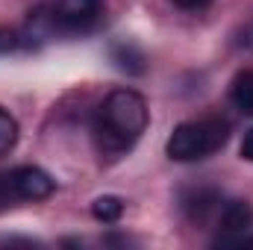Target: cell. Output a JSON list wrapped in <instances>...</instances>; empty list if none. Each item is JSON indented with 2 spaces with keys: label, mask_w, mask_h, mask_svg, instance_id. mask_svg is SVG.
<instances>
[{
  "label": "cell",
  "mask_w": 253,
  "mask_h": 250,
  "mask_svg": "<svg viewBox=\"0 0 253 250\" xmlns=\"http://www.w3.org/2000/svg\"><path fill=\"white\" fill-rule=\"evenodd\" d=\"M15 144H18V121L0 106V156L12 153Z\"/></svg>",
  "instance_id": "cell-9"
},
{
  "label": "cell",
  "mask_w": 253,
  "mask_h": 250,
  "mask_svg": "<svg viewBox=\"0 0 253 250\" xmlns=\"http://www.w3.org/2000/svg\"><path fill=\"white\" fill-rule=\"evenodd\" d=\"M18 200H15V194H12V188H9V180H6V174H0V212H6V209H12Z\"/></svg>",
  "instance_id": "cell-10"
},
{
  "label": "cell",
  "mask_w": 253,
  "mask_h": 250,
  "mask_svg": "<svg viewBox=\"0 0 253 250\" xmlns=\"http://www.w3.org/2000/svg\"><path fill=\"white\" fill-rule=\"evenodd\" d=\"M47 9L56 30H88L103 15V0H53Z\"/></svg>",
  "instance_id": "cell-4"
},
{
  "label": "cell",
  "mask_w": 253,
  "mask_h": 250,
  "mask_svg": "<svg viewBox=\"0 0 253 250\" xmlns=\"http://www.w3.org/2000/svg\"><path fill=\"white\" fill-rule=\"evenodd\" d=\"M242 159L245 162H253V126L245 132V138H242Z\"/></svg>",
  "instance_id": "cell-13"
},
{
  "label": "cell",
  "mask_w": 253,
  "mask_h": 250,
  "mask_svg": "<svg viewBox=\"0 0 253 250\" xmlns=\"http://www.w3.org/2000/svg\"><path fill=\"white\" fill-rule=\"evenodd\" d=\"M18 47V36L12 30H0V50H15Z\"/></svg>",
  "instance_id": "cell-12"
},
{
  "label": "cell",
  "mask_w": 253,
  "mask_h": 250,
  "mask_svg": "<svg viewBox=\"0 0 253 250\" xmlns=\"http://www.w3.org/2000/svg\"><path fill=\"white\" fill-rule=\"evenodd\" d=\"M171 3L183 12H203L206 6H212V0H171Z\"/></svg>",
  "instance_id": "cell-11"
},
{
  "label": "cell",
  "mask_w": 253,
  "mask_h": 250,
  "mask_svg": "<svg viewBox=\"0 0 253 250\" xmlns=\"http://www.w3.org/2000/svg\"><path fill=\"white\" fill-rule=\"evenodd\" d=\"M230 103L242 112V115H253V68H245L233 77L230 83Z\"/></svg>",
  "instance_id": "cell-6"
},
{
  "label": "cell",
  "mask_w": 253,
  "mask_h": 250,
  "mask_svg": "<svg viewBox=\"0 0 253 250\" xmlns=\"http://www.w3.org/2000/svg\"><path fill=\"white\" fill-rule=\"evenodd\" d=\"M124 209H126V203L118 194H100V197L91 203V215H94L100 224H115V221H121Z\"/></svg>",
  "instance_id": "cell-8"
},
{
  "label": "cell",
  "mask_w": 253,
  "mask_h": 250,
  "mask_svg": "<svg viewBox=\"0 0 253 250\" xmlns=\"http://www.w3.org/2000/svg\"><path fill=\"white\" fill-rule=\"evenodd\" d=\"M150 124L147 100L132 88H115L103 97L94 112V138L100 153L121 156L126 153Z\"/></svg>",
  "instance_id": "cell-1"
},
{
  "label": "cell",
  "mask_w": 253,
  "mask_h": 250,
  "mask_svg": "<svg viewBox=\"0 0 253 250\" xmlns=\"http://www.w3.org/2000/svg\"><path fill=\"white\" fill-rule=\"evenodd\" d=\"M253 227V206L248 200H230L221 209V230L224 236H242Z\"/></svg>",
  "instance_id": "cell-5"
},
{
  "label": "cell",
  "mask_w": 253,
  "mask_h": 250,
  "mask_svg": "<svg viewBox=\"0 0 253 250\" xmlns=\"http://www.w3.org/2000/svg\"><path fill=\"white\" fill-rule=\"evenodd\" d=\"M230 138V124L221 118H197L174 126L165 141V153L174 162H200L218 153Z\"/></svg>",
  "instance_id": "cell-2"
},
{
  "label": "cell",
  "mask_w": 253,
  "mask_h": 250,
  "mask_svg": "<svg viewBox=\"0 0 253 250\" xmlns=\"http://www.w3.org/2000/svg\"><path fill=\"white\" fill-rule=\"evenodd\" d=\"M112 62L118 65L121 71H126V74H144V68H147L144 53H141L135 44H126V42H121V44L112 47Z\"/></svg>",
  "instance_id": "cell-7"
},
{
  "label": "cell",
  "mask_w": 253,
  "mask_h": 250,
  "mask_svg": "<svg viewBox=\"0 0 253 250\" xmlns=\"http://www.w3.org/2000/svg\"><path fill=\"white\" fill-rule=\"evenodd\" d=\"M6 180H9V188H12L18 203L21 200H33V203L47 200L56 191V180L47 171L36 168V165H18V168L6 171Z\"/></svg>",
  "instance_id": "cell-3"
}]
</instances>
